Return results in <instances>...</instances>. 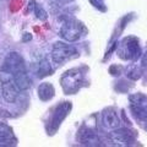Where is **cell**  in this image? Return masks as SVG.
<instances>
[{"mask_svg": "<svg viewBox=\"0 0 147 147\" xmlns=\"http://www.w3.org/2000/svg\"><path fill=\"white\" fill-rule=\"evenodd\" d=\"M77 141L84 146H97L99 144V137L93 129L85 126L77 134Z\"/></svg>", "mask_w": 147, "mask_h": 147, "instance_id": "5b68a950", "label": "cell"}, {"mask_svg": "<svg viewBox=\"0 0 147 147\" xmlns=\"http://www.w3.org/2000/svg\"><path fill=\"white\" fill-rule=\"evenodd\" d=\"M30 7L31 9H33V11H34V13H36V16L39 18V20H42V21H45L47 20V17H48V15H47V11L44 10L43 7H40V6H38L37 5V3L36 1H30Z\"/></svg>", "mask_w": 147, "mask_h": 147, "instance_id": "5bb4252c", "label": "cell"}, {"mask_svg": "<svg viewBox=\"0 0 147 147\" xmlns=\"http://www.w3.org/2000/svg\"><path fill=\"white\" fill-rule=\"evenodd\" d=\"M141 64H142V66H144V67H147V50L144 53V55H142Z\"/></svg>", "mask_w": 147, "mask_h": 147, "instance_id": "44dd1931", "label": "cell"}, {"mask_svg": "<svg viewBox=\"0 0 147 147\" xmlns=\"http://www.w3.org/2000/svg\"><path fill=\"white\" fill-rule=\"evenodd\" d=\"M145 129H146V130H147V121L145 123Z\"/></svg>", "mask_w": 147, "mask_h": 147, "instance_id": "603a6c76", "label": "cell"}, {"mask_svg": "<svg viewBox=\"0 0 147 147\" xmlns=\"http://www.w3.org/2000/svg\"><path fill=\"white\" fill-rule=\"evenodd\" d=\"M141 75H142V72L140 70V67H137V66H131L126 72V76L131 80H139Z\"/></svg>", "mask_w": 147, "mask_h": 147, "instance_id": "9a60e30c", "label": "cell"}, {"mask_svg": "<svg viewBox=\"0 0 147 147\" xmlns=\"http://www.w3.org/2000/svg\"><path fill=\"white\" fill-rule=\"evenodd\" d=\"M31 39H32V36L30 33H25L24 37H22V40H24V42H30Z\"/></svg>", "mask_w": 147, "mask_h": 147, "instance_id": "7402d4cb", "label": "cell"}, {"mask_svg": "<svg viewBox=\"0 0 147 147\" xmlns=\"http://www.w3.org/2000/svg\"><path fill=\"white\" fill-rule=\"evenodd\" d=\"M53 72V69L52 66H50V64L45 60V59H42V60H39L38 63V67H37V74H38V76L39 79H42V77L44 76H48L50 75V74Z\"/></svg>", "mask_w": 147, "mask_h": 147, "instance_id": "7c38bea8", "label": "cell"}, {"mask_svg": "<svg viewBox=\"0 0 147 147\" xmlns=\"http://www.w3.org/2000/svg\"><path fill=\"white\" fill-rule=\"evenodd\" d=\"M4 135H11V129L6 125H0V136Z\"/></svg>", "mask_w": 147, "mask_h": 147, "instance_id": "d6986e66", "label": "cell"}, {"mask_svg": "<svg viewBox=\"0 0 147 147\" xmlns=\"http://www.w3.org/2000/svg\"><path fill=\"white\" fill-rule=\"evenodd\" d=\"M118 55L121 59H130V60H136L141 55V49L139 45V40L132 37H127L123 40L121 45L118 49Z\"/></svg>", "mask_w": 147, "mask_h": 147, "instance_id": "7a4b0ae2", "label": "cell"}, {"mask_svg": "<svg viewBox=\"0 0 147 147\" xmlns=\"http://www.w3.org/2000/svg\"><path fill=\"white\" fill-rule=\"evenodd\" d=\"M84 33V27L77 21H67L63 25L60 30V36L67 42H76L81 38Z\"/></svg>", "mask_w": 147, "mask_h": 147, "instance_id": "3957f363", "label": "cell"}, {"mask_svg": "<svg viewBox=\"0 0 147 147\" xmlns=\"http://www.w3.org/2000/svg\"><path fill=\"white\" fill-rule=\"evenodd\" d=\"M55 94V90L50 82H43L38 86V97L40 100H50Z\"/></svg>", "mask_w": 147, "mask_h": 147, "instance_id": "8fae6325", "label": "cell"}, {"mask_svg": "<svg viewBox=\"0 0 147 147\" xmlns=\"http://www.w3.org/2000/svg\"><path fill=\"white\" fill-rule=\"evenodd\" d=\"M90 1L93 4V5L98 9V10L100 11H105V6H104V4L102 3V0H90Z\"/></svg>", "mask_w": 147, "mask_h": 147, "instance_id": "ac0fdd59", "label": "cell"}, {"mask_svg": "<svg viewBox=\"0 0 147 147\" xmlns=\"http://www.w3.org/2000/svg\"><path fill=\"white\" fill-rule=\"evenodd\" d=\"M79 57V52L77 49L70 44H65L61 42H57L53 45V53H52V58L54 63L57 64H61L64 61H67L72 58H77Z\"/></svg>", "mask_w": 147, "mask_h": 147, "instance_id": "6da1fadb", "label": "cell"}, {"mask_svg": "<svg viewBox=\"0 0 147 147\" xmlns=\"http://www.w3.org/2000/svg\"><path fill=\"white\" fill-rule=\"evenodd\" d=\"M12 145H16V140L11 135L0 136V146H12Z\"/></svg>", "mask_w": 147, "mask_h": 147, "instance_id": "2e32d148", "label": "cell"}, {"mask_svg": "<svg viewBox=\"0 0 147 147\" xmlns=\"http://www.w3.org/2000/svg\"><path fill=\"white\" fill-rule=\"evenodd\" d=\"M3 70H6L11 74H15L18 70H24L25 67V61L22 57L18 53H10L7 55V58L4 61V65L1 66Z\"/></svg>", "mask_w": 147, "mask_h": 147, "instance_id": "277c9868", "label": "cell"}, {"mask_svg": "<svg viewBox=\"0 0 147 147\" xmlns=\"http://www.w3.org/2000/svg\"><path fill=\"white\" fill-rule=\"evenodd\" d=\"M71 109V104L66 102V103H61L60 105H58L57 109L54 112V117H53V120H52V126L54 130H57L58 126L60 125V123L65 119V117L67 115V113L70 112Z\"/></svg>", "mask_w": 147, "mask_h": 147, "instance_id": "9c48e42d", "label": "cell"}, {"mask_svg": "<svg viewBox=\"0 0 147 147\" xmlns=\"http://www.w3.org/2000/svg\"><path fill=\"white\" fill-rule=\"evenodd\" d=\"M13 82L17 86V88L20 91H25L30 87V79L28 75L26 72V69L24 70H18L13 74Z\"/></svg>", "mask_w": 147, "mask_h": 147, "instance_id": "30bf717a", "label": "cell"}, {"mask_svg": "<svg viewBox=\"0 0 147 147\" xmlns=\"http://www.w3.org/2000/svg\"><path fill=\"white\" fill-rule=\"evenodd\" d=\"M109 71L112 72V75H114V76H118L119 74H120V71H121V67H120V66H115V65H113L112 67L109 69Z\"/></svg>", "mask_w": 147, "mask_h": 147, "instance_id": "ffe728a7", "label": "cell"}, {"mask_svg": "<svg viewBox=\"0 0 147 147\" xmlns=\"http://www.w3.org/2000/svg\"><path fill=\"white\" fill-rule=\"evenodd\" d=\"M10 81H13V74L0 69V82L5 84V82H10Z\"/></svg>", "mask_w": 147, "mask_h": 147, "instance_id": "e0dca14e", "label": "cell"}, {"mask_svg": "<svg viewBox=\"0 0 147 147\" xmlns=\"http://www.w3.org/2000/svg\"><path fill=\"white\" fill-rule=\"evenodd\" d=\"M132 132L129 129H119V130H114L112 132V141L114 145L118 146H126L130 145L132 142Z\"/></svg>", "mask_w": 147, "mask_h": 147, "instance_id": "8992f818", "label": "cell"}, {"mask_svg": "<svg viewBox=\"0 0 147 147\" xmlns=\"http://www.w3.org/2000/svg\"><path fill=\"white\" fill-rule=\"evenodd\" d=\"M18 92L20 90L17 88V86L15 85L13 81L10 82H5V84H1V94L3 98L6 100L7 103H13L18 97Z\"/></svg>", "mask_w": 147, "mask_h": 147, "instance_id": "52a82bcc", "label": "cell"}, {"mask_svg": "<svg viewBox=\"0 0 147 147\" xmlns=\"http://www.w3.org/2000/svg\"><path fill=\"white\" fill-rule=\"evenodd\" d=\"M131 102V105L135 107H142V108H147V97L142 93H135L129 97Z\"/></svg>", "mask_w": 147, "mask_h": 147, "instance_id": "4fadbf2b", "label": "cell"}, {"mask_svg": "<svg viewBox=\"0 0 147 147\" xmlns=\"http://www.w3.org/2000/svg\"><path fill=\"white\" fill-rule=\"evenodd\" d=\"M102 121L103 125L108 129H118L120 126V119H119L118 114L115 113L114 109H105L104 112L102 113Z\"/></svg>", "mask_w": 147, "mask_h": 147, "instance_id": "ba28073f", "label": "cell"}]
</instances>
